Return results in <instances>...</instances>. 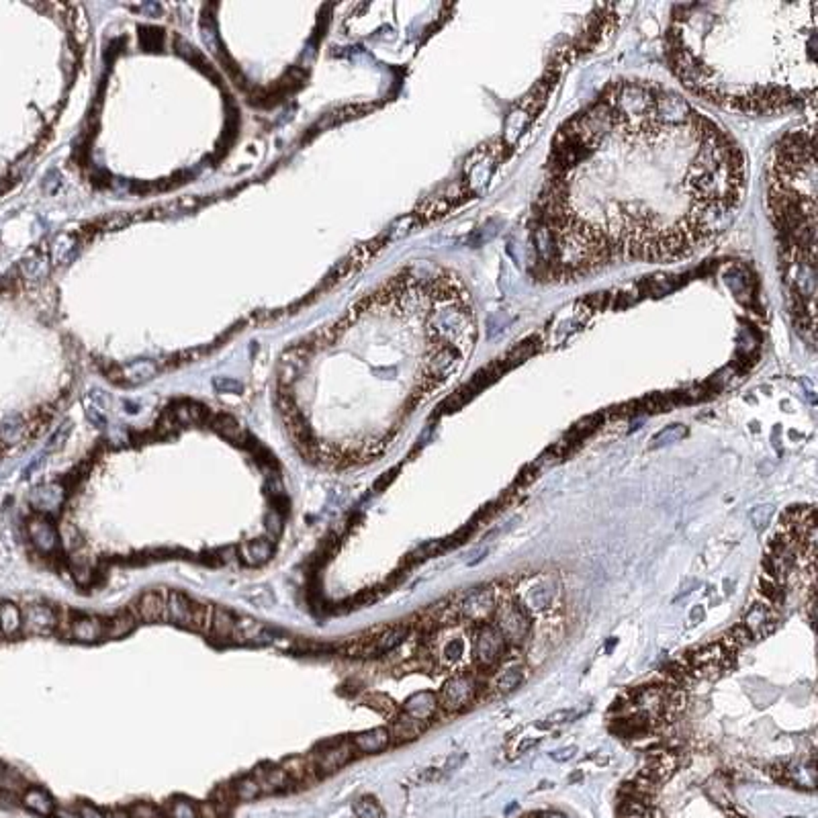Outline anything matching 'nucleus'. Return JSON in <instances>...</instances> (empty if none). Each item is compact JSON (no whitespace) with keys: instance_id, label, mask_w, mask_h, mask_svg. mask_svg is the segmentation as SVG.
I'll return each mask as SVG.
<instances>
[{"instance_id":"nucleus-35","label":"nucleus","mask_w":818,"mask_h":818,"mask_svg":"<svg viewBox=\"0 0 818 818\" xmlns=\"http://www.w3.org/2000/svg\"><path fill=\"white\" fill-rule=\"evenodd\" d=\"M550 599H552V593H548V589H546L544 585H538V587H534V589L528 593L526 603L528 606H532L534 610H544V608L550 603Z\"/></svg>"},{"instance_id":"nucleus-37","label":"nucleus","mask_w":818,"mask_h":818,"mask_svg":"<svg viewBox=\"0 0 818 818\" xmlns=\"http://www.w3.org/2000/svg\"><path fill=\"white\" fill-rule=\"evenodd\" d=\"M266 530H268V536H266V538H270L272 542H277V538H279L281 532H283V514H281V512L272 510V512L266 516Z\"/></svg>"},{"instance_id":"nucleus-24","label":"nucleus","mask_w":818,"mask_h":818,"mask_svg":"<svg viewBox=\"0 0 818 818\" xmlns=\"http://www.w3.org/2000/svg\"><path fill=\"white\" fill-rule=\"evenodd\" d=\"M23 628V614L17 603L0 601V632L2 637H14Z\"/></svg>"},{"instance_id":"nucleus-45","label":"nucleus","mask_w":818,"mask_h":818,"mask_svg":"<svg viewBox=\"0 0 818 818\" xmlns=\"http://www.w3.org/2000/svg\"><path fill=\"white\" fill-rule=\"evenodd\" d=\"M700 620H704V610H701V606H696L694 608V612H692V616H690V622H700Z\"/></svg>"},{"instance_id":"nucleus-38","label":"nucleus","mask_w":818,"mask_h":818,"mask_svg":"<svg viewBox=\"0 0 818 818\" xmlns=\"http://www.w3.org/2000/svg\"><path fill=\"white\" fill-rule=\"evenodd\" d=\"M129 817L131 818H158L160 817V810H158L156 806H152V804H146V802H141V804H133V806L129 808Z\"/></svg>"},{"instance_id":"nucleus-40","label":"nucleus","mask_w":818,"mask_h":818,"mask_svg":"<svg viewBox=\"0 0 818 818\" xmlns=\"http://www.w3.org/2000/svg\"><path fill=\"white\" fill-rule=\"evenodd\" d=\"M78 818H105V815L92 804H80L78 806Z\"/></svg>"},{"instance_id":"nucleus-19","label":"nucleus","mask_w":818,"mask_h":818,"mask_svg":"<svg viewBox=\"0 0 818 818\" xmlns=\"http://www.w3.org/2000/svg\"><path fill=\"white\" fill-rule=\"evenodd\" d=\"M281 767L287 771V775L295 781V786H297V784H307V781H311L313 777L319 775L317 769H315V763L311 759V755H307V757H301V755L289 757V759H285L281 763Z\"/></svg>"},{"instance_id":"nucleus-43","label":"nucleus","mask_w":818,"mask_h":818,"mask_svg":"<svg viewBox=\"0 0 818 818\" xmlns=\"http://www.w3.org/2000/svg\"><path fill=\"white\" fill-rule=\"evenodd\" d=\"M575 716L577 714H573V712H555L548 716V722H567V720H573Z\"/></svg>"},{"instance_id":"nucleus-44","label":"nucleus","mask_w":818,"mask_h":818,"mask_svg":"<svg viewBox=\"0 0 818 818\" xmlns=\"http://www.w3.org/2000/svg\"><path fill=\"white\" fill-rule=\"evenodd\" d=\"M105 818H131L129 817V810H123V808H113V810H109L107 815H105Z\"/></svg>"},{"instance_id":"nucleus-15","label":"nucleus","mask_w":818,"mask_h":818,"mask_svg":"<svg viewBox=\"0 0 818 818\" xmlns=\"http://www.w3.org/2000/svg\"><path fill=\"white\" fill-rule=\"evenodd\" d=\"M272 555H275V542L270 538H254L237 546V557L246 565H264L272 559Z\"/></svg>"},{"instance_id":"nucleus-23","label":"nucleus","mask_w":818,"mask_h":818,"mask_svg":"<svg viewBox=\"0 0 818 818\" xmlns=\"http://www.w3.org/2000/svg\"><path fill=\"white\" fill-rule=\"evenodd\" d=\"M235 628V616L226 610V608H215L213 610V620H211V628H209V637L215 641H228L232 639Z\"/></svg>"},{"instance_id":"nucleus-13","label":"nucleus","mask_w":818,"mask_h":818,"mask_svg":"<svg viewBox=\"0 0 818 818\" xmlns=\"http://www.w3.org/2000/svg\"><path fill=\"white\" fill-rule=\"evenodd\" d=\"M166 622H172L176 626L182 628H190V620H192V599H188L184 593L180 591H168L166 595V614H164Z\"/></svg>"},{"instance_id":"nucleus-18","label":"nucleus","mask_w":818,"mask_h":818,"mask_svg":"<svg viewBox=\"0 0 818 818\" xmlns=\"http://www.w3.org/2000/svg\"><path fill=\"white\" fill-rule=\"evenodd\" d=\"M391 737H389V728H370L364 732H358L352 741L354 749H358L360 753H381L389 747Z\"/></svg>"},{"instance_id":"nucleus-4","label":"nucleus","mask_w":818,"mask_h":818,"mask_svg":"<svg viewBox=\"0 0 818 818\" xmlns=\"http://www.w3.org/2000/svg\"><path fill=\"white\" fill-rule=\"evenodd\" d=\"M495 628L501 632L503 641L512 644H520L526 641L530 632V614L524 606L518 603H506L497 612V622Z\"/></svg>"},{"instance_id":"nucleus-27","label":"nucleus","mask_w":818,"mask_h":818,"mask_svg":"<svg viewBox=\"0 0 818 818\" xmlns=\"http://www.w3.org/2000/svg\"><path fill=\"white\" fill-rule=\"evenodd\" d=\"M232 790H234L235 800H243V802L256 800L262 794V788H260V784L256 781L254 775H246V777L235 779L232 784Z\"/></svg>"},{"instance_id":"nucleus-9","label":"nucleus","mask_w":818,"mask_h":818,"mask_svg":"<svg viewBox=\"0 0 818 818\" xmlns=\"http://www.w3.org/2000/svg\"><path fill=\"white\" fill-rule=\"evenodd\" d=\"M459 614L475 622H485L495 608V593L491 587H475L467 591L459 601Z\"/></svg>"},{"instance_id":"nucleus-41","label":"nucleus","mask_w":818,"mask_h":818,"mask_svg":"<svg viewBox=\"0 0 818 818\" xmlns=\"http://www.w3.org/2000/svg\"><path fill=\"white\" fill-rule=\"evenodd\" d=\"M575 753H577V747H565V749L552 751V753H550V757H552L555 761H567V759H571Z\"/></svg>"},{"instance_id":"nucleus-31","label":"nucleus","mask_w":818,"mask_h":818,"mask_svg":"<svg viewBox=\"0 0 818 818\" xmlns=\"http://www.w3.org/2000/svg\"><path fill=\"white\" fill-rule=\"evenodd\" d=\"M213 428H215L221 436H226L228 440H234V442L241 440V436H243L239 423L235 421L234 417H230V415H219V417L213 421Z\"/></svg>"},{"instance_id":"nucleus-2","label":"nucleus","mask_w":818,"mask_h":818,"mask_svg":"<svg viewBox=\"0 0 818 818\" xmlns=\"http://www.w3.org/2000/svg\"><path fill=\"white\" fill-rule=\"evenodd\" d=\"M818 2L677 4L667 29L673 74L726 111L767 115L817 94Z\"/></svg>"},{"instance_id":"nucleus-29","label":"nucleus","mask_w":818,"mask_h":818,"mask_svg":"<svg viewBox=\"0 0 818 818\" xmlns=\"http://www.w3.org/2000/svg\"><path fill=\"white\" fill-rule=\"evenodd\" d=\"M524 681V667L522 665H510L508 669L501 671V675L497 677V690L501 694H510L516 688H520V684Z\"/></svg>"},{"instance_id":"nucleus-5","label":"nucleus","mask_w":818,"mask_h":818,"mask_svg":"<svg viewBox=\"0 0 818 818\" xmlns=\"http://www.w3.org/2000/svg\"><path fill=\"white\" fill-rule=\"evenodd\" d=\"M506 641L501 632L493 624H481L475 635V659L481 667H493L503 650H506Z\"/></svg>"},{"instance_id":"nucleus-28","label":"nucleus","mask_w":818,"mask_h":818,"mask_svg":"<svg viewBox=\"0 0 818 818\" xmlns=\"http://www.w3.org/2000/svg\"><path fill=\"white\" fill-rule=\"evenodd\" d=\"M213 606H205L199 601H192V620H190V630L209 635L211 620H213Z\"/></svg>"},{"instance_id":"nucleus-3","label":"nucleus","mask_w":818,"mask_h":818,"mask_svg":"<svg viewBox=\"0 0 818 818\" xmlns=\"http://www.w3.org/2000/svg\"><path fill=\"white\" fill-rule=\"evenodd\" d=\"M815 131L794 129L784 135L767 166V209L779 237L781 262L790 287L792 313L815 342L817 295V190Z\"/></svg>"},{"instance_id":"nucleus-42","label":"nucleus","mask_w":818,"mask_h":818,"mask_svg":"<svg viewBox=\"0 0 818 818\" xmlns=\"http://www.w3.org/2000/svg\"><path fill=\"white\" fill-rule=\"evenodd\" d=\"M671 432H665L663 436H659L657 440H652V444H661L663 440H677V438H681V428H669Z\"/></svg>"},{"instance_id":"nucleus-34","label":"nucleus","mask_w":818,"mask_h":818,"mask_svg":"<svg viewBox=\"0 0 818 818\" xmlns=\"http://www.w3.org/2000/svg\"><path fill=\"white\" fill-rule=\"evenodd\" d=\"M364 701L370 708H375L377 712H381L383 716H395L397 714V704L391 700L389 696H385V694H370V696H366Z\"/></svg>"},{"instance_id":"nucleus-22","label":"nucleus","mask_w":818,"mask_h":818,"mask_svg":"<svg viewBox=\"0 0 818 818\" xmlns=\"http://www.w3.org/2000/svg\"><path fill=\"white\" fill-rule=\"evenodd\" d=\"M23 804H25L31 812H35V815H39V817H52V815L56 812V802H54V798H52L46 790H41V788H27V790L23 792Z\"/></svg>"},{"instance_id":"nucleus-20","label":"nucleus","mask_w":818,"mask_h":818,"mask_svg":"<svg viewBox=\"0 0 818 818\" xmlns=\"http://www.w3.org/2000/svg\"><path fill=\"white\" fill-rule=\"evenodd\" d=\"M409 632H411V628H409L408 624H397V626L383 628V630H381V632H379V635L372 639L375 650H377V657H381V655H385V652L393 650L395 646H399V644L408 639Z\"/></svg>"},{"instance_id":"nucleus-16","label":"nucleus","mask_w":818,"mask_h":818,"mask_svg":"<svg viewBox=\"0 0 818 818\" xmlns=\"http://www.w3.org/2000/svg\"><path fill=\"white\" fill-rule=\"evenodd\" d=\"M438 708H440L438 698L432 692H417L403 701V714L421 722H428L438 712Z\"/></svg>"},{"instance_id":"nucleus-33","label":"nucleus","mask_w":818,"mask_h":818,"mask_svg":"<svg viewBox=\"0 0 818 818\" xmlns=\"http://www.w3.org/2000/svg\"><path fill=\"white\" fill-rule=\"evenodd\" d=\"M759 591L769 599V603H777L784 599V585H779L765 573H761L759 577Z\"/></svg>"},{"instance_id":"nucleus-11","label":"nucleus","mask_w":818,"mask_h":818,"mask_svg":"<svg viewBox=\"0 0 818 818\" xmlns=\"http://www.w3.org/2000/svg\"><path fill=\"white\" fill-rule=\"evenodd\" d=\"M743 626L753 635V639H765L769 632L775 628V616L771 603L765 601H753L747 612L743 614Z\"/></svg>"},{"instance_id":"nucleus-30","label":"nucleus","mask_w":818,"mask_h":818,"mask_svg":"<svg viewBox=\"0 0 818 818\" xmlns=\"http://www.w3.org/2000/svg\"><path fill=\"white\" fill-rule=\"evenodd\" d=\"M25 779L21 773L10 769L8 765L0 763V792H25Z\"/></svg>"},{"instance_id":"nucleus-26","label":"nucleus","mask_w":818,"mask_h":818,"mask_svg":"<svg viewBox=\"0 0 818 818\" xmlns=\"http://www.w3.org/2000/svg\"><path fill=\"white\" fill-rule=\"evenodd\" d=\"M162 815L166 818H199V806L188 798H172L164 804Z\"/></svg>"},{"instance_id":"nucleus-12","label":"nucleus","mask_w":818,"mask_h":818,"mask_svg":"<svg viewBox=\"0 0 818 818\" xmlns=\"http://www.w3.org/2000/svg\"><path fill=\"white\" fill-rule=\"evenodd\" d=\"M27 532H29L31 542H33L41 552L50 555V552H54V550L58 548V530H56V526H54L46 516H35V518H31V522H29V526H27Z\"/></svg>"},{"instance_id":"nucleus-10","label":"nucleus","mask_w":818,"mask_h":818,"mask_svg":"<svg viewBox=\"0 0 818 818\" xmlns=\"http://www.w3.org/2000/svg\"><path fill=\"white\" fill-rule=\"evenodd\" d=\"M354 757V745L352 743H334L321 749V753L311 755V759L315 763V769L319 775H330L338 769H342L346 763H350Z\"/></svg>"},{"instance_id":"nucleus-39","label":"nucleus","mask_w":818,"mask_h":818,"mask_svg":"<svg viewBox=\"0 0 818 818\" xmlns=\"http://www.w3.org/2000/svg\"><path fill=\"white\" fill-rule=\"evenodd\" d=\"M463 650H465L463 641H450V643L444 644V648H442V655H444V659H446L448 663H457V661H461V657H463Z\"/></svg>"},{"instance_id":"nucleus-8","label":"nucleus","mask_w":818,"mask_h":818,"mask_svg":"<svg viewBox=\"0 0 818 818\" xmlns=\"http://www.w3.org/2000/svg\"><path fill=\"white\" fill-rule=\"evenodd\" d=\"M166 595H168L166 589L143 591L139 597H135V601L127 610L133 614V618L137 622H146V624L160 622V620H164V614H166Z\"/></svg>"},{"instance_id":"nucleus-36","label":"nucleus","mask_w":818,"mask_h":818,"mask_svg":"<svg viewBox=\"0 0 818 818\" xmlns=\"http://www.w3.org/2000/svg\"><path fill=\"white\" fill-rule=\"evenodd\" d=\"M773 516V506H757L751 510V522L757 532H763L765 528L769 526V520Z\"/></svg>"},{"instance_id":"nucleus-21","label":"nucleus","mask_w":818,"mask_h":818,"mask_svg":"<svg viewBox=\"0 0 818 818\" xmlns=\"http://www.w3.org/2000/svg\"><path fill=\"white\" fill-rule=\"evenodd\" d=\"M137 626V620L129 610H121L109 620H105V641H117L131 635Z\"/></svg>"},{"instance_id":"nucleus-46","label":"nucleus","mask_w":818,"mask_h":818,"mask_svg":"<svg viewBox=\"0 0 818 818\" xmlns=\"http://www.w3.org/2000/svg\"><path fill=\"white\" fill-rule=\"evenodd\" d=\"M536 743H538L536 739H528L526 743H522V745H520V749H518V751H520V753H526V751H530V749H532Z\"/></svg>"},{"instance_id":"nucleus-47","label":"nucleus","mask_w":818,"mask_h":818,"mask_svg":"<svg viewBox=\"0 0 818 818\" xmlns=\"http://www.w3.org/2000/svg\"><path fill=\"white\" fill-rule=\"evenodd\" d=\"M0 637H2V632H0Z\"/></svg>"},{"instance_id":"nucleus-14","label":"nucleus","mask_w":818,"mask_h":818,"mask_svg":"<svg viewBox=\"0 0 818 818\" xmlns=\"http://www.w3.org/2000/svg\"><path fill=\"white\" fill-rule=\"evenodd\" d=\"M254 777H256V781L260 784L262 794L289 790V788L295 786V781L287 775V771H285L281 765H279V767H275V765H260V767L254 771Z\"/></svg>"},{"instance_id":"nucleus-32","label":"nucleus","mask_w":818,"mask_h":818,"mask_svg":"<svg viewBox=\"0 0 818 818\" xmlns=\"http://www.w3.org/2000/svg\"><path fill=\"white\" fill-rule=\"evenodd\" d=\"M354 812H356V818H383V810H381L379 802L370 796H362L360 800H356Z\"/></svg>"},{"instance_id":"nucleus-7","label":"nucleus","mask_w":818,"mask_h":818,"mask_svg":"<svg viewBox=\"0 0 818 818\" xmlns=\"http://www.w3.org/2000/svg\"><path fill=\"white\" fill-rule=\"evenodd\" d=\"M475 694H477L475 679H472V677H467V675H457V677H450V679L442 686L438 704H440L446 712H457V710L467 708L468 704L475 700Z\"/></svg>"},{"instance_id":"nucleus-1","label":"nucleus","mask_w":818,"mask_h":818,"mask_svg":"<svg viewBox=\"0 0 818 818\" xmlns=\"http://www.w3.org/2000/svg\"><path fill=\"white\" fill-rule=\"evenodd\" d=\"M745 192V156L714 119L671 88L618 80L552 141L530 219L534 277L690 258L735 221Z\"/></svg>"},{"instance_id":"nucleus-17","label":"nucleus","mask_w":818,"mask_h":818,"mask_svg":"<svg viewBox=\"0 0 818 818\" xmlns=\"http://www.w3.org/2000/svg\"><path fill=\"white\" fill-rule=\"evenodd\" d=\"M426 726L428 724L421 722V720H415V718H411L408 714H399L393 720L391 728H389V737L395 743H411V741H415V739H419L423 735Z\"/></svg>"},{"instance_id":"nucleus-25","label":"nucleus","mask_w":818,"mask_h":818,"mask_svg":"<svg viewBox=\"0 0 818 818\" xmlns=\"http://www.w3.org/2000/svg\"><path fill=\"white\" fill-rule=\"evenodd\" d=\"M753 643H755L753 635H751L743 624L732 626V628L722 637V641H720V644H722L728 652H732V655H737L741 648H747V646H751Z\"/></svg>"},{"instance_id":"nucleus-6","label":"nucleus","mask_w":818,"mask_h":818,"mask_svg":"<svg viewBox=\"0 0 818 818\" xmlns=\"http://www.w3.org/2000/svg\"><path fill=\"white\" fill-rule=\"evenodd\" d=\"M23 614V632L31 637H48L58 630V610L48 603H29Z\"/></svg>"}]
</instances>
